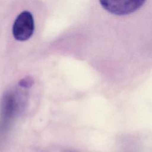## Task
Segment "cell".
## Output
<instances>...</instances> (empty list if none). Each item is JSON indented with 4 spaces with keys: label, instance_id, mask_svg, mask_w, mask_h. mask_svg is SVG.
<instances>
[{
    "label": "cell",
    "instance_id": "3",
    "mask_svg": "<svg viewBox=\"0 0 152 152\" xmlns=\"http://www.w3.org/2000/svg\"><path fill=\"white\" fill-rule=\"evenodd\" d=\"M21 98L17 92H8L4 94L1 104V118L2 124H8L16 115L21 107Z\"/></svg>",
    "mask_w": 152,
    "mask_h": 152
},
{
    "label": "cell",
    "instance_id": "4",
    "mask_svg": "<svg viewBox=\"0 0 152 152\" xmlns=\"http://www.w3.org/2000/svg\"><path fill=\"white\" fill-rule=\"evenodd\" d=\"M32 80L29 78H25L21 80L19 83V85L21 87L27 88L29 87L32 84Z\"/></svg>",
    "mask_w": 152,
    "mask_h": 152
},
{
    "label": "cell",
    "instance_id": "2",
    "mask_svg": "<svg viewBox=\"0 0 152 152\" xmlns=\"http://www.w3.org/2000/svg\"><path fill=\"white\" fill-rule=\"evenodd\" d=\"M34 29V23L31 13L24 11L17 16L14 23L12 34L16 40L25 41L32 36Z\"/></svg>",
    "mask_w": 152,
    "mask_h": 152
},
{
    "label": "cell",
    "instance_id": "1",
    "mask_svg": "<svg viewBox=\"0 0 152 152\" xmlns=\"http://www.w3.org/2000/svg\"><path fill=\"white\" fill-rule=\"evenodd\" d=\"M146 0H99L102 7L109 12L123 15L138 10Z\"/></svg>",
    "mask_w": 152,
    "mask_h": 152
}]
</instances>
